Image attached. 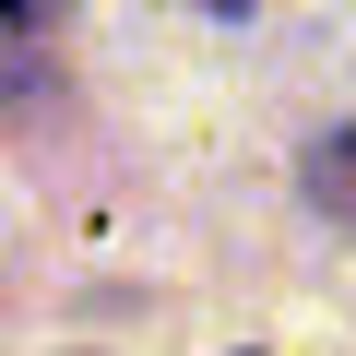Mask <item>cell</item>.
Returning <instances> with one entry per match:
<instances>
[{"instance_id": "1", "label": "cell", "mask_w": 356, "mask_h": 356, "mask_svg": "<svg viewBox=\"0 0 356 356\" xmlns=\"http://www.w3.org/2000/svg\"><path fill=\"white\" fill-rule=\"evenodd\" d=\"M309 202H321L332 226H356V119H344V131L309 154Z\"/></svg>"}]
</instances>
